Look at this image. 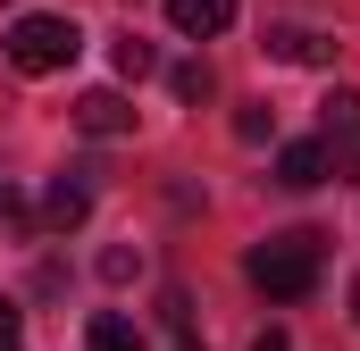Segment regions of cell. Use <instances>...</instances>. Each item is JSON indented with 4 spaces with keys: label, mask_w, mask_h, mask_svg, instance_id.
Instances as JSON below:
<instances>
[{
    "label": "cell",
    "mask_w": 360,
    "mask_h": 351,
    "mask_svg": "<svg viewBox=\"0 0 360 351\" xmlns=\"http://www.w3.org/2000/svg\"><path fill=\"white\" fill-rule=\"evenodd\" d=\"M151 67H160V51H151L143 34H126V42H117V76H126V84H143Z\"/></svg>",
    "instance_id": "cell-11"
},
{
    "label": "cell",
    "mask_w": 360,
    "mask_h": 351,
    "mask_svg": "<svg viewBox=\"0 0 360 351\" xmlns=\"http://www.w3.org/2000/svg\"><path fill=\"white\" fill-rule=\"evenodd\" d=\"M269 59H285V67H327V59H335V42H327V34H310V25H269Z\"/></svg>",
    "instance_id": "cell-6"
},
{
    "label": "cell",
    "mask_w": 360,
    "mask_h": 351,
    "mask_svg": "<svg viewBox=\"0 0 360 351\" xmlns=\"http://www.w3.org/2000/svg\"><path fill=\"white\" fill-rule=\"evenodd\" d=\"M0 51H8L17 76H59V67H76L84 25H76V17H17V25L0 34Z\"/></svg>",
    "instance_id": "cell-2"
},
{
    "label": "cell",
    "mask_w": 360,
    "mask_h": 351,
    "mask_svg": "<svg viewBox=\"0 0 360 351\" xmlns=\"http://www.w3.org/2000/svg\"><path fill=\"white\" fill-rule=\"evenodd\" d=\"M168 92H176V100H193V109H201V100L218 92V76H210V59H184V67H168Z\"/></svg>",
    "instance_id": "cell-10"
},
{
    "label": "cell",
    "mask_w": 360,
    "mask_h": 351,
    "mask_svg": "<svg viewBox=\"0 0 360 351\" xmlns=\"http://www.w3.org/2000/svg\"><path fill=\"white\" fill-rule=\"evenodd\" d=\"M319 260H327L319 234H269V243H252L243 276H252L269 301H310V293H319Z\"/></svg>",
    "instance_id": "cell-1"
},
{
    "label": "cell",
    "mask_w": 360,
    "mask_h": 351,
    "mask_svg": "<svg viewBox=\"0 0 360 351\" xmlns=\"http://www.w3.org/2000/svg\"><path fill=\"white\" fill-rule=\"evenodd\" d=\"M252 351H293V335H285V326H260V335H252Z\"/></svg>",
    "instance_id": "cell-16"
},
{
    "label": "cell",
    "mask_w": 360,
    "mask_h": 351,
    "mask_svg": "<svg viewBox=\"0 0 360 351\" xmlns=\"http://www.w3.org/2000/svg\"><path fill=\"white\" fill-rule=\"evenodd\" d=\"M176 351H201V343H193V326H184V335H176Z\"/></svg>",
    "instance_id": "cell-17"
},
{
    "label": "cell",
    "mask_w": 360,
    "mask_h": 351,
    "mask_svg": "<svg viewBox=\"0 0 360 351\" xmlns=\"http://www.w3.org/2000/svg\"><path fill=\"white\" fill-rule=\"evenodd\" d=\"M101 276H109V284H134V276H143V251H126V243L101 251Z\"/></svg>",
    "instance_id": "cell-13"
},
{
    "label": "cell",
    "mask_w": 360,
    "mask_h": 351,
    "mask_svg": "<svg viewBox=\"0 0 360 351\" xmlns=\"http://www.w3.org/2000/svg\"><path fill=\"white\" fill-rule=\"evenodd\" d=\"M352 318H360V284H352Z\"/></svg>",
    "instance_id": "cell-18"
},
{
    "label": "cell",
    "mask_w": 360,
    "mask_h": 351,
    "mask_svg": "<svg viewBox=\"0 0 360 351\" xmlns=\"http://www.w3.org/2000/svg\"><path fill=\"white\" fill-rule=\"evenodd\" d=\"M17 218H25V201H17V184L0 176V226H17Z\"/></svg>",
    "instance_id": "cell-15"
},
{
    "label": "cell",
    "mask_w": 360,
    "mask_h": 351,
    "mask_svg": "<svg viewBox=\"0 0 360 351\" xmlns=\"http://www.w3.org/2000/svg\"><path fill=\"white\" fill-rule=\"evenodd\" d=\"M84 351H143V335H134V326H126L117 310H101V318L84 326Z\"/></svg>",
    "instance_id": "cell-9"
},
{
    "label": "cell",
    "mask_w": 360,
    "mask_h": 351,
    "mask_svg": "<svg viewBox=\"0 0 360 351\" xmlns=\"http://www.w3.org/2000/svg\"><path fill=\"white\" fill-rule=\"evenodd\" d=\"M319 134H327V151L360 143V92H327L319 100Z\"/></svg>",
    "instance_id": "cell-8"
},
{
    "label": "cell",
    "mask_w": 360,
    "mask_h": 351,
    "mask_svg": "<svg viewBox=\"0 0 360 351\" xmlns=\"http://www.w3.org/2000/svg\"><path fill=\"white\" fill-rule=\"evenodd\" d=\"M235 134H243V143H276V109H269V100L235 109Z\"/></svg>",
    "instance_id": "cell-12"
},
{
    "label": "cell",
    "mask_w": 360,
    "mask_h": 351,
    "mask_svg": "<svg viewBox=\"0 0 360 351\" xmlns=\"http://www.w3.org/2000/svg\"><path fill=\"white\" fill-rule=\"evenodd\" d=\"M17 343H25V318H17V301L0 293V351H17Z\"/></svg>",
    "instance_id": "cell-14"
},
{
    "label": "cell",
    "mask_w": 360,
    "mask_h": 351,
    "mask_svg": "<svg viewBox=\"0 0 360 351\" xmlns=\"http://www.w3.org/2000/svg\"><path fill=\"white\" fill-rule=\"evenodd\" d=\"M76 126H84L92 143H117V134H134V100H126V92H84V100H76Z\"/></svg>",
    "instance_id": "cell-3"
},
{
    "label": "cell",
    "mask_w": 360,
    "mask_h": 351,
    "mask_svg": "<svg viewBox=\"0 0 360 351\" xmlns=\"http://www.w3.org/2000/svg\"><path fill=\"white\" fill-rule=\"evenodd\" d=\"M335 168V151H327V134H310V143H285L276 151V184H293V192H310V184H327Z\"/></svg>",
    "instance_id": "cell-5"
},
{
    "label": "cell",
    "mask_w": 360,
    "mask_h": 351,
    "mask_svg": "<svg viewBox=\"0 0 360 351\" xmlns=\"http://www.w3.org/2000/svg\"><path fill=\"white\" fill-rule=\"evenodd\" d=\"M168 25H176L184 42H210V34L235 25V0H168Z\"/></svg>",
    "instance_id": "cell-7"
},
{
    "label": "cell",
    "mask_w": 360,
    "mask_h": 351,
    "mask_svg": "<svg viewBox=\"0 0 360 351\" xmlns=\"http://www.w3.org/2000/svg\"><path fill=\"white\" fill-rule=\"evenodd\" d=\"M84 218H92V168H76V176H59V184H51L42 226H51V234H76Z\"/></svg>",
    "instance_id": "cell-4"
}]
</instances>
